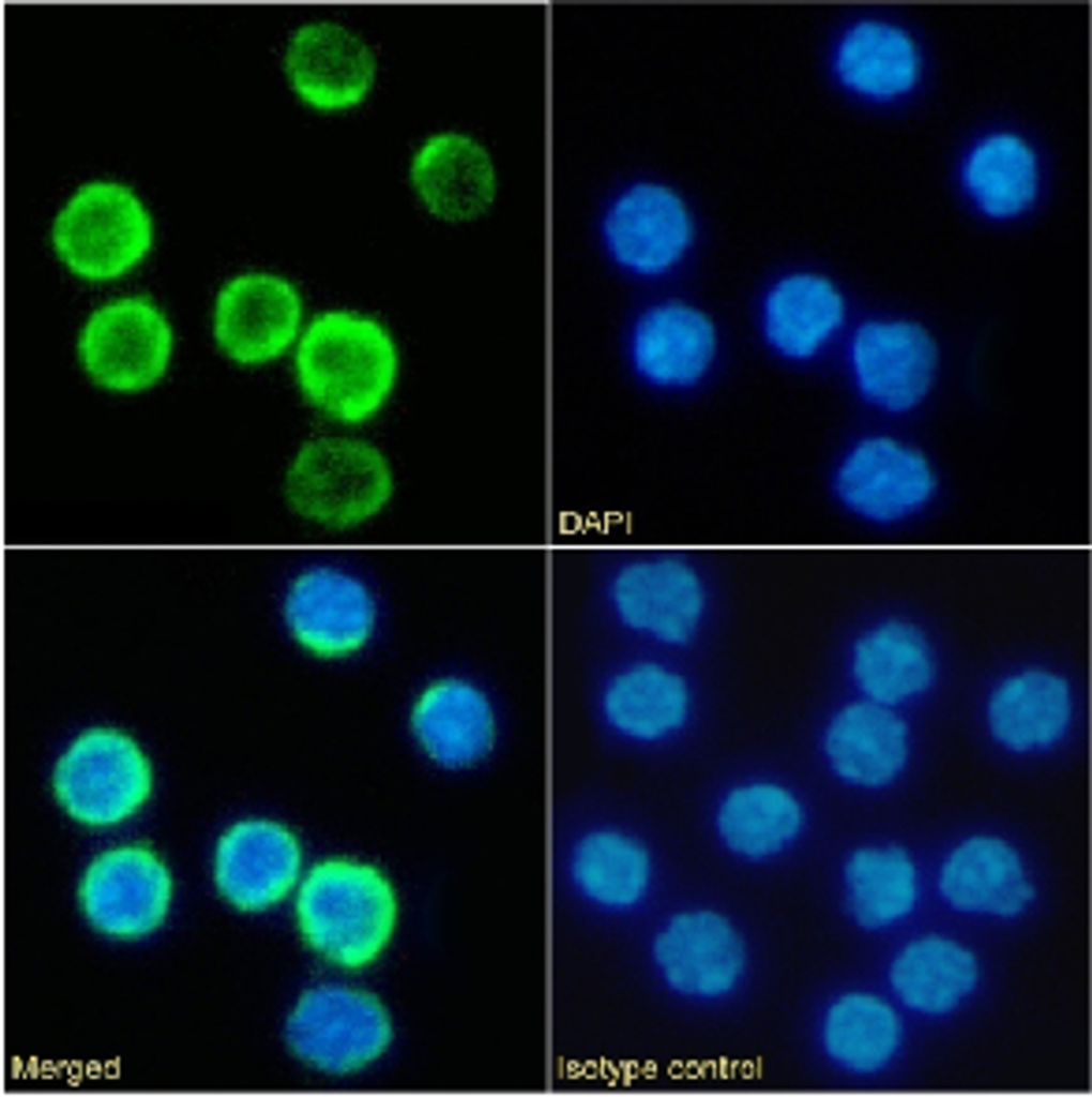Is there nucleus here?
Wrapping results in <instances>:
<instances>
[{"mask_svg": "<svg viewBox=\"0 0 1092 1097\" xmlns=\"http://www.w3.org/2000/svg\"><path fill=\"white\" fill-rule=\"evenodd\" d=\"M294 1055L329 1075H351L377 1062L393 1039L392 1021L370 993L321 983L298 1000L286 1024Z\"/></svg>", "mask_w": 1092, "mask_h": 1097, "instance_id": "obj_13", "label": "nucleus"}, {"mask_svg": "<svg viewBox=\"0 0 1092 1097\" xmlns=\"http://www.w3.org/2000/svg\"><path fill=\"white\" fill-rule=\"evenodd\" d=\"M836 71L853 91L886 101L909 92L921 74V55L912 35L884 20L864 19L843 36Z\"/></svg>", "mask_w": 1092, "mask_h": 1097, "instance_id": "obj_28", "label": "nucleus"}, {"mask_svg": "<svg viewBox=\"0 0 1092 1097\" xmlns=\"http://www.w3.org/2000/svg\"><path fill=\"white\" fill-rule=\"evenodd\" d=\"M306 868L298 831L269 815L232 822L219 835L212 858L216 891L244 913L267 911L294 893Z\"/></svg>", "mask_w": 1092, "mask_h": 1097, "instance_id": "obj_15", "label": "nucleus"}, {"mask_svg": "<svg viewBox=\"0 0 1092 1097\" xmlns=\"http://www.w3.org/2000/svg\"><path fill=\"white\" fill-rule=\"evenodd\" d=\"M939 886L958 911L999 917L1018 915L1034 897L1015 850L989 836L960 843L944 861Z\"/></svg>", "mask_w": 1092, "mask_h": 1097, "instance_id": "obj_25", "label": "nucleus"}, {"mask_svg": "<svg viewBox=\"0 0 1092 1097\" xmlns=\"http://www.w3.org/2000/svg\"><path fill=\"white\" fill-rule=\"evenodd\" d=\"M641 961L661 994L700 1011L738 1003L756 972L745 926L728 908L704 900L679 903L651 918Z\"/></svg>", "mask_w": 1092, "mask_h": 1097, "instance_id": "obj_3", "label": "nucleus"}, {"mask_svg": "<svg viewBox=\"0 0 1092 1097\" xmlns=\"http://www.w3.org/2000/svg\"><path fill=\"white\" fill-rule=\"evenodd\" d=\"M964 186L974 205L995 219L1015 216L1036 197L1037 156L1020 135L992 132L969 150L961 167Z\"/></svg>", "mask_w": 1092, "mask_h": 1097, "instance_id": "obj_30", "label": "nucleus"}, {"mask_svg": "<svg viewBox=\"0 0 1092 1097\" xmlns=\"http://www.w3.org/2000/svg\"><path fill=\"white\" fill-rule=\"evenodd\" d=\"M849 648L854 680L870 701L893 706L925 691L936 674V656L926 630L910 617L867 618Z\"/></svg>", "mask_w": 1092, "mask_h": 1097, "instance_id": "obj_21", "label": "nucleus"}, {"mask_svg": "<svg viewBox=\"0 0 1092 1097\" xmlns=\"http://www.w3.org/2000/svg\"><path fill=\"white\" fill-rule=\"evenodd\" d=\"M171 349L166 318L141 297L119 299L95 311L78 343L81 362L95 382L124 392L153 385L164 374Z\"/></svg>", "mask_w": 1092, "mask_h": 1097, "instance_id": "obj_17", "label": "nucleus"}, {"mask_svg": "<svg viewBox=\"0 0 1092 1097\" xmlns=\"http://www.w3.org/2000/svg\"><path fill=\"white\" fill-rule=\"evenodd\" d=\"M834 506L873 527L892 526L923 512L938 491V477L919 450L889 436L852 445L826 476Z\"/></svg>", "mask_w": 1092, "mask_h": 1097, "instance_id": "obj_12", "label": "nucleus"}, {"mask_svg": "<svg viewBox=\"0 0 1092 1097\" xmlns=\"http://www.w3.org/2000/svg\"><path fill=\"white\" fill-rule=\"evenodd\" d=\"M394 340L378 320L330 310L304 326L294 347V375L309 405L327 419L357 425L385 404L397 376Z\"/></svg>", "mask_w": 1092, "mask_h": 1097, "instance_id": "obj_6", "label": "nucleus"}, {"mask_svg": "<svg viewBox=\"0 0 1092 1097\" xmlns=\"http://www.w3.org/2000/svg\"><path fill=\"white\" fill-rule=\"evenodd\" d=\"M294 896L304 941L335 966H368L393 936L398 911L395 890L382 870L368 861L322 858L307 866Z\"/></svg>", "mask_w": 1092, "mask_h": 1097, "instance_id": "obj_8", "label": "nucleus"}, {"mask_svg": "<svg viewBox=\"0 0 1092 1097\" xmlns=\"http://www.w3.org/2000/svg\"><path fill=\"white\" fill-rule=\"evenodd\" d=\"M549 831L556 889L582 918L619 930L653 914L658 856L618 784L588 781L557 797Z\"/></svg>", "mask_w": 1092, "mask_h": 1097, "instance_id": "obj_1", "label": "nucleus"}, {"mask_svg": "<svg viewBox=\"0 0 1092 1097\" xmlns=\"http://www.w3.org/2000/svg\"><path fill=\"white\" fill-rule=\"evenodd\" d=\"M844 316L843 298L828 280L793 274L770 291L764 305V331L780 354L805 359L841 325Z\"/></svg>", "mask_w": 1092, "mask_h": 1097, "instance_id": "obj_31", "label": "nucleus"}, {"mask_svg": "<svg viewBox=\"0 0 1092 1097\" xmlns=\"http://www.w3.org/2000/svg\"><path fill=\"white\" fill-rule=\"evenodd\" d=\"M408 728L415 749L434 770L476 780L497 767L509 751L513 716L496 678L474 662H459L423 682L409 706Z\"/></svg>", "mask_w": 1092, "mask_h": 1097, "instance_id": "obj_5", "label": "nucleus"}, {"mask_svg": "<svg viewBox=\"0 0 1092 1097\" xmlns=\"http://www.w3.org/2000/svg\"><path fill=\"white\" fill-rule=\"evenodd\" d=\"M175 882L164 859L139 843L108 847L88 863L80 876L79 908L94 931L118 942H134L158 931L167 921Z\"/></svg>", "mask_w": 1092, "mask_h": 1097, "instance_id": "obj_14", "label": "nucleus"}, {"mask_svg": "<svg viewBox=\"0 0 1092 1097\" xmlns=\"http://www.w3.org/2000/svg\"><path fill=\"white\" fill-rule=\"evenodd\" d=\"M900 1026L882 1000L859 990L829 991L816 1003L808 1039L817 1060L839 1075L869 1076L893 1056Z\"/></svg>", "mask_w": 1092, "mask_h": 1097, "instance_id": "obj_20", "label": "nucleus"}, {"mask_svg": "<svg viewBox=\"0 0 1092 1097\" xmlns=\"http://www.w3.org/2000/svg\"><path fill=\"white\" fill-rule=\"evenodd\" d=\"M607 258L626 275L657 277L683 256L692 224L681 199L650 181L630 183L607 201L600 220Z\"/></svg>", "mask_w": 1092, "mask_h": 1097, "instance_id": "obj_16", "label": "nucleus"}, {"mask_svg": "<svg viewBox=\"0 0 1092 1097\" xmlns=\"http://www.w3.org/2000/svg\"><path fill=\"white\" fill-rule=\"evenodd\" d=\"M286 67L299 94L321 108L359 102L375 74L369 46L355 33L333 21H313L292 35Z\"/></svg>", "mask_w": 1092, "mask_h": 1097, "instance_id": "obj_22", "label": "nucleus"}, {"mask_svg": "<svg viewBox=\"0 0 1092 1097\" xmlns=\"http://www.w3.org/2000/svg\"><path fill=\"white\" fill-rule=\"evenodd\" d=\"M917 895L914 865L900 847H863L845 861L840 874L841 910L864 931L888 928L907 916Z\"/></svg>", "mask_w": 1092, "mask_h": 1097, "instance_id": "obj_29", "label": "nucleus"}, {"mask_svg": "<svg viewBox=\"0 0 1092 1097\" xmlns=\"http://www.w3.org/2000/svg\"><path fill=\"white\" fill-rule=\"evenodd\" d=\"M802 820L801 808L789 792L774 784L756 783L726 797L718 813V829L731 853L761 862L788 847Z\"/></svg>", "mask_w": 1092, "mask_h": 1097, "instance_id": "obj_33", "label": "nucleus"}, {"mask_svg": "<svg viewBox=\"0 0 1092 1097\" xmlns=\"http://www.w3.org/2000/svg\"><path fill=\"white\" fill-rule=\"evenodd\" d=\"M57 801L75 822L110 828L136 815L153 788V770L138 742L125 732L95 726L77 735L52 771Z\"/></svg>", "mask_w": 1092, "mask_h": 1097, "instance_id": "obj_10", "label": "nucleus"}, {"mask_svg": "<svg viewBox=\"0 0 1092 1097\" xmlns=\"http://www.w3.org/2000/svg\"><path fill=\"white\" fill-rule=\"evenodd\" d=\"M662 653L591 645L581 672V702L595 748L615 762L651 753L686 717L683 677Z\"/></svg>", "mask_w": 1092, "mask_h": 1097, "instance_id": "obj_4", "label": "nucleus"}, {"mask_svg": "<svg viewBox=\"0 0 1092 1097\" xmlns=\"http://www.w3.org/2000/svg\"><path fill=\"white\" fill-rule=\"evenodd\" d=\"M825 752L834 771L849 783L881 787L903 770L908 756V728L889 706L856 702L840 710L825 735Z\"/></svg>", "mask_w": 1092, "mask_h": 1097, "instance_id": "obj_26", "label": "nucleus"}, {"mask_svg": "<svg viewBox=\"0 0 1092 1097\" xmlns=\"http://www.w3.org/2000/svg\"><path fill=\"white\" fill-rule=\"evenodd\" d=\"M977 979L974 957L942 937H925L908 945L894 960L890 980L909 1008L928 1015L954 1009Z\"/></svg>", "mask_w": 1092, "mask_h": 1097, "instance_id": "obj_32", "label": "nucleus"}, {"mask_svg": "<svg viewBox=\"0 0 1092 1097\" xmlns=\"http://www.w3.org/2000/svg\"><path fill=\"white\" fill-rule=\"evenodd\" d=\"M851 363L862 395L891 414L907 412L927 395L938 366L937 345L921 325L873 320L855 331Z\"/></svg>", "mask_w": 1092, "mask_h": 1097, "instance_id": "obj_19", "label": "nucleus"}, {"mask_svg": "<svg viewBox=\"0 0 1092 1097\" xmlns=\"http://www.w3.org/2000/svg\"><path fill=\"white\" fill-rule=\"evenodd\" d=\"M398 477L386 454L361 437L329 434L302 442L280 479L286 509L305 526L348 534L379 520L392 506Z\"/></svg>", "mask_w": 1092, "mask_h": 1097, "instance_id": "obj_7", "label": "nucleus"}, {"mask_svg": "<svg viewBox=\"0 0 1092 1097\" xmlns=\"http://www.w3.org/2000/svg\"><path fill=\"white\" fill-rule=\"evenodd\" d=\"M718 610L711 570L682 550L616 544L590 559L583 622L591 645L683 649L717 621Z\"/></svg>", "mask_w": 1092, "mask_h": 1097, "instance_id": "obj_2", "label": "nucleus"}, {"mask_svg": "<svg viewBox=\"0 0 1092 1097\" xmlns=\"http://www.w3.org/2000/svg\"><path fill=\"white\" fill-rule=\"evenodd\" d=\"M627 357L634 373L657 388L696 382L709 367L716 347L712 322L699 311L662 303L640 313L627 335Z\"/></svg>", "mask_w": 1092, "mask_h": 1097, "instance_id": "obj_23", "label": "nucleus"}, {"mask_svg": "<svg viewBox=\"0 0 1092 1097\" xmlns=\"http://www.w3.org/2000/svg\"><path fill=\"white\" fill-rule=\"evenodd\" d=\"M1071 717L1067 682L1059 675L1029 668L1003 680L988 704L992 736L1005 748L1028 752L1061 738Z\"/></svg>", "mask_w": 1092, "mask_h": 1097, "instance_id": "obj_27", "label": "nucleus"}, {"mask_svg": "<svg viewBox=\"0 0 1092 1097\" xmlns=\"http://www.w3.org/2000/svg\"><path fill=\"white\" fill-rule=\"evenodd\" d=\"M276 619L302 655L342 663L367 651L378 638L384 605L377 586L359 569L332 558L294 567L276 595Z\"/></svg>", "mask_w": 1092, "mask_h": 1097, "instance_id": "obj_9", "label": "nucleus"}, {"mask_svg": "<svg viewBox=\"0 0 1092 1097\" xmlns=\"http://www.w3.org/2000/svg\"><path fill=\"white\" fill-rule=\"evenodd\" d=\"M300 292L287 279L248 272L219 291L214 313L218 346L243 365L271 362L295 345L303 326Z\"/></svg>", "mask_w": 1092, "mask_h": 1097, "instance_id": "obj_18", "label": "nucleus"}, {"mask_svg": "<svg viewBox=\"0 0 1092 1097\" xmlns=\"http://www.w3.org/2000/svg\"><path fill=\"white\" fill-rule=\"evenodd\" d=\"M56 252L76 274L91 281L122 275L147 253L151 219L126 185L105 180L81 184L52 225Z\"/></svg>", "mask_w": 1092, "mask_h": 1097, "instance_id": "obj_11", "label": "nucleus"}, {"mask_svg": "<svg viewBox=\"0 0 1092 1097\" xmlns=\"http://www.w3.org/2000/svg\"><path fill=\"white\" fill-rule=\"evenodd\" d=\"M411 177L428 209L449 220L476 216L496 193L489 153L477 140L458 132L430 136L414 154Z\"/></svg>", "mask_w": 1092, "mask_h": 1097, "instance_id": "obj_24", "label": "nucleus"}]
</instances>
